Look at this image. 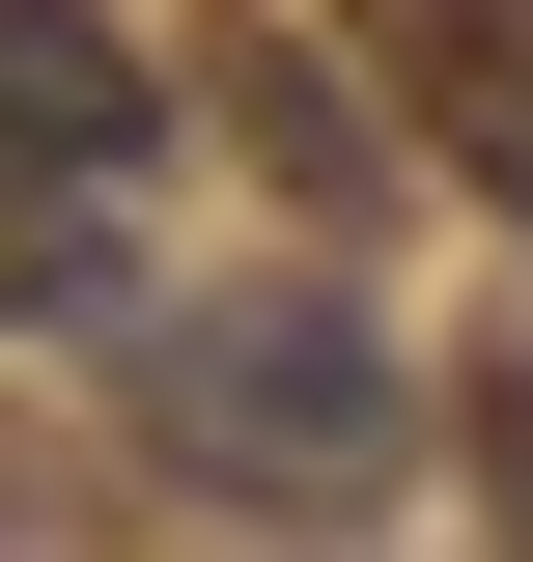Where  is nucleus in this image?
<instances>
[{"instance_id": "7ed1b4c3", "label": "nucleus", "mask_w": 533, "mask_h": 562, "mask_svg": "<svg viewBox=\"0 0 533 562\" xmlns=\"http://www.w3.org/2000/svg\"><path fill=\"white\" fill-rule=\"evenodd\" d=\"M140 113H169V57H140V29L0 0V140H29V169H140Z\"/></svg>"}, {"instance_id": "f257e3e1", "label": "nucleus", "mask_w": 533, "mask_h": 562, "mask_svg": "<svg viewBox=\"0 0 533 562\" xmlns=\"http://www.w3.org/2000/svg\"><path fill=\"white\" fill-rule=\"evenodd\" d=\"M140 450L197 506H253V535H365L421 479V394L337 281H197V310H140Z\"/></svg>"}, {"instance_id": "0eeeda50", "label": "nucleus", "mask_w": 533, "mask_h": 562, "mask_svg": "<svg viewBox=\"0 0 533 562\" xmlns=\"http://www.w3.org/2000/svg\"><path fill=\"white\" fill-rule=\"evenodd\" d=\"M477 506H506V562H533V366L477 394Z\"/></svg>"}, {"instance_id": "39448f33", "label": "nucleus", "mask_w": 533, "mask_h": 562, "mask_svg": "<svg viewBox=\"0 0 533 562\" xmlns=\"http://www.w3.org/2000/svg\"><path fill=\"white\" fill-rule=\"evenodd\" d=\"M337 29H365V57H394L421 113H450V85H506V57H533V0H337Z\"/></svg>"}, {"instance_id": "20e7f679", "label": "nucleus", "mask_w": 533, "mask_h": 562, "mask_svg": "<svg viewBox=\"0 0 533 562\" xmlns=\"http://www.w3.org/2000/svg\"><path fill=\"white\" fill-rule=\"evenodd\" d=\"M197 113L253 140L281 198H365V113H337V57H281V29H197Z\"/></svg>"}, {"instance_id": "423d86ee", "label": "nucleus", "mask_w": 533, "mask_h": 562, "mask_svg": "<svg viewBox=\"0 0 533 562\" xmlns=\"http://www.w3.org/2000/svg\"><path fill=\"white\" fill-rule=\"evenodd\" d=\"M421 140H450L477 198H506V225H533V57H506V85H450V113H421Z\"/></svg>"}, {"instance_id": "f03ea898", "label": "nucleus", "mask_w": 533, "mask_h": 562, "mask_svg": "<svg viewBox=\"0 0 533 562\" xmlns=\"http://www.w3.org/2000/svg\"><path fill=\"white\" fill-rule=\"evenodd\" d=\"M84 310H140V169H29L0 140V338H84Z\"/></svg>"}]
</instances>
